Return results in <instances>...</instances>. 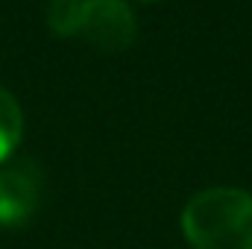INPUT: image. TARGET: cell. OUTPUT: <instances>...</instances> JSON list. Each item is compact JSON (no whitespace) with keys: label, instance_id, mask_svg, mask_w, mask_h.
Returning <instances> with one entry per match:
<instances>
[{"label":"cell","instance_id":"cell-1","mask_svg":"<svg viewBox=\"0 0 252 249\" xmlns=\"http://www.w3.org/2000/svg\"><path fill=\"white\" fill-rule=\"evenodd\" d=\"M179 223L193 249H252V193L244 187L199 190Z\"/></svg>","mask_w":252,"mask_h":249},{"label":"cell","instance_id":"cell-2","mask_svg":"<svg viewBox=\"0 0 252 249\" xmlns=\"http://www.w3.org/2000/svg\"><path fill=\"white\" fill-rule=\"evenodd\" d=\"M135 35L138 24L124 0H79L73 38H82L103 53H121L135 41Z\"/></svg>","mask_w":252,"mask_h":249},{"label":"cell","instance_id":"cell-3","mask_svg":"<svg viewBox=\"0 0 252 249\" xmlns=\"http://www.w3.org/2000/svg\"><path fill=\"white\" fill-rule=\"evenodd\" d=\"M41 199V176L32 164L0 167V226H24Z\"/></svg>","mask_w":252,"mask_h":249},{"label":"cell","instance_id":"cell-4","mask_svg":"<svg viewBox=\"0 0 252 249\" xmlns=\"http://www.w3.org/2000/svg\"><path fill=\"white\" fill-rule=\"evenodd\" d=\"M21 135H24V112L18 100L6 88H0V164L15 153Z\"/></svg>","mask_w":252,"mask_h":249},{"label":"cell","instance_id":"cell-5","mask_svg":"<svg viewBox=\"0 0 252 249\" xmlns=\"http://www.w3.org/2000/svg\"><path fill=\"white\" fill-rule=\"evenodd\" d=\"M147 3H150V0H147Z\"/></svg>","mask_w":252,"mask_h":249}]
</instances>
